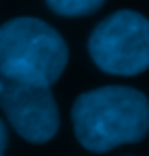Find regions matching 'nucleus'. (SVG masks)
Here are the masks:
<instances>
[{"instance_id":"obj_1","label":"nucleus","mask_w":149,"mask_h":156,"mask_svg":"<svg viewBox=\"0 0 149 156\" xmlns=\"http://www.w3.org/2000/svg\"><path fill=\"white\" fill-rule=\"evenodd\" d=\"M72 128L77 141L90 152L138 143L149 132V99L127 86L88 90L72 106Z\"/></svg>"},{"instance_id":"obj_2","label":"nucleus","mask_w":149,"mask_h":156,"mask_svg":"<svg viewBox=\"0 0 149 156\" xmlns=\"http://www.w3.org/2000/svg\"><path fill=\"white\" fill-rule=\"evenodd\" d=\"M68 64V46L50 24L16 18L0 27V77L50 86Z\"/></svg>"},{"instance_id":"obj_3","label":"nucleus","mask_w":149,"mask_h":156,"mask_svg":"<svg viewBox=\"0 0 149 156\" xmlns=\"http://www.w3.org/2000/svg\"><path fill=\"white\" fill-rule=\"evenodd\" d=\"M88 51L103 73L138 75L149 68V20L130 9L108 16L94 27Z\"/></svg>"},{"instance_id":"obj_4","label":"nucleus","mask_w":149,"mask_h":156,"mask_svg":"<svg viewBox=\"0 0 149 156\" xmlns=\"http://www.w3.org/2000/svg\"><path fill=\"white\" fill-rule=\"evenodd\" d=\"M0 108L13 130L29 143H46L59 130V110L50 86L0 77Z\"/></svg>"},{"instance_id":"obj_5","label":"nucleus","mask_w":149,"mask_h":156,"mask_svg":"<svg viewBox=\"0 0 149 156\" xmlns=\"http://www.w3.org/2000/svg\"><path fill=\"white\" fill-rule=\"evenodd\" d=\"M105 0H46V5L59 16L66 18H81L90 16L103 7Z\"/></svg>"},{"instance_id":"obj_6","label":"nucleus","mask_w":149,"mask_h":156,"mask_svg":"<svg viewBox=\"0 0 149 156\" xmlns=\"http://www.w3.org/2000/svg\"><path fill=\"white\" fill-rule=\"evenodd\" d=\"M5 147H7V128H5V123L0 121V154H2Z\"/></svg>"},{"instance_id":"obj_7","label":"nucleus","mask_w":149,"mask_h":156,"mask_svg":"<svg viewBox=\"0 0 149 156\" xmlns=\"http://www.w3.org/2000/svg\"><path fill=\"white\" fill-rule=\"evenodd\" d=\"M0 156H2V154H0Z\"/></svg>"}]
</instances>
